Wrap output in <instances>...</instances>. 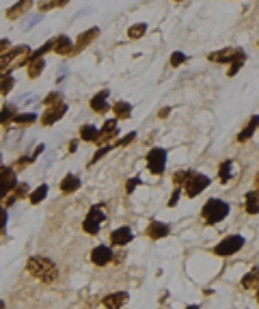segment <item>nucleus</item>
I'll list each match as a JSON object with an SVG mask.
<instances>
[{
  "instance_id": "6e6552de",
  "label": "nucleus",
  "mask_w": 259,
  "mask_h": 309,
  "mask_svg": "<svg viewBox=\"0 0 259 309\" xmlns=\"http://www.w3.org/2000/svg\"><path fill=\"white\" fill-rule=\"evenodd\" d=\"M166 167V149L164 147H154L147 151V169L154 175H162Z\"/></svg>"
},
{
  "instance_id": "393cba45",
  "label": "nucleus",
  "mask_w": 259,
  "mask_h": 309,
  "mask_svg": "<svg viewBox=\"0 0 259 309\" xmlns=\"http://www.w3.org/2000/svg\"><path fill=\"white\" fill-rule=\"evenodd\" d=\"M15 115H18V106H15V104H4L2 108H0V126L13 123Z\"/></svg>"
},
{
  "instance_id": "f704fd0d",
  "label": "nucleus",
  "mask_w": 259,
  "mask_h": 309,
  "mask_svg": "<svg viewBox=\"0 0 259 309\" xmlns=\"http://www.w3.org/2000/svg\"><path fill=\"white\" fill-rule=\"evenodd\" d=\"M13 195H15L18 199H26V197L30 195V186H28L26 182H18V186L13 188Z\"/></svg>"
},
{
  "instance_id": "09e8293b",
  "label": "nucleus",
  "mask_w": 259,
  "mask_h": 309,
  "mask_svg": "<svg viewBox=\"0 0 259 309\" xmlns=\"http://www.w3.org/2000/svg\"><path fill=\"white\" fill-rule=\"evenodd\" d=\"M67 2H69V0H58V7H65Z\"/></svg>"
},
{
  "instance_id": "412c9836",
  "label": "nucleus",
  "mask_w": 259,
  "mask_h": 309,
  "mask_svg": "<svg viewBox=\"0 0 259 309\" xmlns=\"http://www.w3.org/2000/svg\"><path fill=\"white\" fill-rule=\"evenodd\" d=\"M58 188H61L63 195H72L80 188V177L76 175V173H67V175L61 180V184H58Z\"/></svg>"
},
{
  "instance_id": "58836bf2",
  "label": "nucleus",
  "mask_w": 259,
  "mask_h": 309,
  "mask_svg": "<svg viewBox=\"0 0 259 309\" xmlns=\"http://www.w3.org/2000/svg\"><path fill=\"white\" fill-rule=\"evenodd\" d=\"M188 173H190V171H177L175 175H173V184H175L177 188H181L183 182H186V177H188Z\"/></svg>"
},
{
  "instance_id": "2eb2a0df",
  "label": "nucleus",
  "mask_w": 259,
  "mask_h": 309,
  "mask_svg": "<svg viewBox=\"0 0 259 309\" xmlns=\"http://www.w3.org/2000/svg\"><path fill=\"white\" fill-rule=\"evenodd\" d=\"M145 234H147L149 240H162V238H166L171 234V227L166 223H160V221H151L147 225V229H145Z\"/></svg>"
},
{
  "instance_id": "9b49d317",
  "label": "nucleus",
  "mask_w": 259,
  "mask_h": 309,
  "mask_svg": "<svg viewBox=\"0 0 259 309\" xmlns=\"http://www.w3.org/2000/svg\"><path fill=\"white\" fill-rule=\"evenodd\" d=\"M119 134V128H117V119H108V121L104 123V128L100 130V134H97V140H95V145H112L110 140L115 139Z\"/></svg>"
},
{
  "instance_id": "79ce46f5",
  "label": "nucleus",
  "mask_w": 259,
  "mask_h": 309,
  "mask_svg": "<svg viewBox=\"0 0 259 309\" xmlns=\"http://www.w3.org/2000/svg\"><path fill=\"white\" fill-rule=\"evenodd\" d=\"M180 195H181V188H177V186H175V191H173L171 199H169V208H175L177 201H180Z\"/></svg>"
},
{
  "instance_id": "f03ea898",
  "label": "nucleus",
  "mask_w": 259,
  "mask_h": 309,
  "mask_svg": "<svg viewBox=\"0 0 259 309\" xmlns=\"http://www.w3.org/2000/svg\"><path fill=\"white\" fill-rule=\"evenodd\" d=\"M229 216V203L223 201V199H207L201 208V219L205 225H218L220 221H225Z\"/></svg>"
},
{
  "instance_id": "0eeeda50",
  "label": "nucleus",
  "mask_w": 259,
  "mask_h": 309,
  "mask_svg": "<svg viewBox=\"0 0 259 309\" xmlns=\"http://www.w3.org/2000/svg\"><path fill=\"white\" fill-rule=\"evenodd\" d=\"M18 186V173L13 167H0V201H4L7 195L13 193Z\"/></svg>"
},
{
  "instance_id": "473e14b6",
  "label": "nucleus",
  "mask_w": 259,
  "mask_h": 309,
  "mask_svg": "<svg viewBox=\"0 0 259 309\" xmlns=\"http://www.w3.org/2000/svg\"><path fill=\"white\" fill-rule=\"evenodd\" d=\"M63 102V93L61 91H50V93H48L46 97H43V108H48V106H54V104H61Z\"/></svg>"
},
{
  "instance_id": "ddd939ff",
  "label": "nucleus",
  "mask_w": 259,
  "mask_h": 309,
  "mask_svg": "<svg viewBox=\"0 0 259 309\" xmlns=\"http://www.w3.org/2000/svg\"><path fill=\"white\" fill-rule=\"evenodd\" d=\"M134 240V231L130 229V227H117V229L110 231V242L112 247H128L130 242Z\"/></svg>"
},
{
  "instance_id": "3c124183",
  "label": "nucleus",
  "mask_w": 259,
  "mask_h": 309,
  "mask_svg": "<svg viewBox=\"0 0 259 309\" xmlns=\"http://www.w3.org/2000/svg\"><path fill=\"white\" fill-rule=\"evenodd\" d=\"M0 167H2V156H0Z\"/></svg>"
},
{
  "instance_id": "1a4fd4ad",
  "label": "nucleus",
  "mask_w": 259,
  "mask_h": 309,
  "mask_svg": "<svg viewBox=\"0 0 259 309\" xmlns=\"http://www.w3.org/2000/svg\"><path fill=\"white\" fill-rule=\"evenodd\" d=\"M67 112V104L61 102V104H54V106H48L41 115V126H54L56 121H61Z\"/></svg>"
},
{
  "instance_id": "c756f323",
  "label": "nucleus",
  "mask_w": 259,
  "mask_h": 309,
  "mask_svg": "<svg viewBox=\"0 0 259 309\" xmlns=\"http://www.w3.org/2000/svg\"><path fill=\"white\" fill-rule=\"evenodd\" d=\"M46 197H48V186H46V184H41V186H37L35 191L28 195V201H30L32 205H37V203H41Z\"/></svg>"
},
{
  "instance_id": "72a5a7b5",
  "label": "nucleus",
  "mask_w": 259,
  "mask_h": 309,
  "mask_svg": "<svg viewBox=\"0 0 259 309\" xmlns=\"http://www.w3.org/2000/svg\"><path fill=\"white\" fill-rule=\"evenodd\" d=\"M15 86V78L13 76H2V78H0V95H9V91L13 89Z\"/></svg>"
},
{
  "instance_id": "4c0bfd02",
  "label": "nucleus",
  "mask_w": 259,
  "mask_h": 309,
  "mask_svg": "<svg viewBox=\"0 0 259 309\" xmlns=\"http://www.w3.org/2000/svg\"><path fill=\"white\" fill-rule=\"evenodd\" d=\"M56 7H58V0H39L41 13H46V11H50V9H56Z\"/></svg>"
},
{
  "instance_id": "4468645a",
  "label": "nucleus",
  "mask_w": 259,
  "mask_h": 309,
  "mask_svg": "<svg viewBox=\"0 0 259 309\" xmlns=\"http://www.w3.org/2000/svg\"><path fill=\"white\" fill-rule=\"evenodd\" d=\"M108 95H110V91L108 89H102L100 93H95L93 97H91L89 106L93 112H100V115H104V112L110 111V104H108Z\"/></svg>"
},
{
  "instance_id": "5fc2aeb1",
  "label": "nucleus",
  "mask_w": 259,
  "mask_h": 309,
  "mask_svg": "<svg viewBox=\"0 0 259 309\" xmlns=\"http://www.w3.org/2000/svg\"><path fill=\"white\" fill-rule=\"evenodd\" d=\"M257 46H259V43H257Z\"/></svg>"
},
{
  "instance_id": "f3484780",
  "label": "nucleus",
  "mask_w": 259,
  "mask_h": 309,
  "mask_svg": "<svg viewBox=\"0 0 259 309\" xmlns=\"http://www.w3.org/2000/svg\"><path fill=\"white\" fill-rule=\"evenodd\" d=\"M237 48H223V50H216V52H209L207 54V61L212 63H220V65H229L233 61Z\"/></svg>"
},
{
  "instance_id": "8fccbe9b",
  "label": "nucleus",
  "mask_w": 259,
  "mask_h": 309,
  "mask_svg": "<svg viewBox=\"0 0 259 309\" xmlns=\"http://www.w3.org/2000/svg\"><path fill=\"white\" fill-rule=\"evenodd\" d=\"M186 309H199V307H197V305H188Z\"/></svg>"
},
{
  "instance_id": "ea45409f",
  "label": "nucleus",
  "mask_w": 259,
  "mask_h": 309,
  "mask_svg": "<svg viewBox=\"0 0 259 309\" xmlns=\"http://www.w3.org/2000/svg\"><path fill=\"white\" fill-rule=\"evenodd\" d=\"M136 139V132H130V134H126L121 140H117V143H112V147H123V145H128V143H132V140Z\"/></svg>"
},
{
  "instance_id": "864d4df0",
  "label": "nucleus",
  "mask_w": 259,
  "mask_h": 309,
  "mask_svg": "<svg viewBox=\"0 0 259 309\" xmlns=\"http://www.w3.org/2000/svg\"><path fill=\"white\" fill-rule=\"evenodd\" d=\"M175 2H181V0H175Z\"/></svg>"
},
{
  "instance_id": "c85d7f7f",
  "label": "nucleus",
  "mask_w": 259,
  "mask_h": 309,
  "mask_svg": "<svg viewBox=\"0 0 259 309\" xmlns=\"http://www.w3.org/2000/svg\"><path fill=\"white\" fill-rule=\"evenodd\" d=\"M43 69H46V61H43V58H37V61H32V63L26 65V74H28V78H32V80L39 78Z\"/></svg>"
},
{
  "instance_id": "39448f33",
  "label": "nucleus",
  "mask_w": 259,
  "mask_h": 309,
  "mask_svg": "<svg viewBox=\"0 0 259 309\" xmlns=\"http://www.w3.org/2000/svg\"><path fill=\"white\" fill-rule=\"evenodd\" d=\"M244 236H240V234H231V236H227L223 238V240L216 245L212 251L216 253V255H220V257H229V255H233V253H237L242 247H244Z\"/></svg>"
},
{
  "instance_id": "c9c22d12",
  "label": "nucleus",
  "mask_w": 259,
  "mask_h": 309,
  "mask_svg": "<svg viewBox=\"0 0 259 309\" xmlns=\"http://www.w3.org/2000/svg\"><path fill=\"white\" fill-rule=\"evenodd\" d=\"M186 61H188V56L183 52H173L171 58H169V65L171 67H180V65H183Z\"/></svg>"
},
{
  "instance_id": "49530a36",
  "label": "nucleus",
  "mask_w": 259,
  "mask_h": 309,
  "mask_svg": "<svg viewBox=\"0 0 259 309\" xmlns=\"http://www.w3.org/2000/svg\"><path fill=\"white\" fill-rule=\"evenodd\" d=\"M76 147H78V140H72L69 143V151H76Z\"/></svg>"
},
{
  "instance_id": "a19ab883",
  "label": "nucleus",
  "mask_w": 259,
  "mask_h": 309,
  "mask_svg": "<svg viewBox=\"0 0 259 309\" xmlns=\"http://www.w3.org/2000/svg\"><path fill=\"white\" fill-rule=\"evenodd\" d=\"M140 184H143V180H140V177H132V180H128V184H126V191H128V193H134V188L140 186Z\"/></svg>"
},
{
  "instance_id": "f8f14e48",
  "label": "nucleus",
  "mask_w": 259,
  "mask_h": 309,
  "mask_svg": "<svg viewBox=\"0 0 259 309\" xmlns=\"http://www.w3.org/2000/svg\"><path fill=\"white\" fill-rule=\"evenodd\" d=\"M112 259H115V253H112V249L108 245H97L93 251H91V262H93L95 266H106Z\"/></svg>"
},
{
  "instance_id": "20e7f679",
  "label": "nucleus",
  "mask_w": 259,
  "mask_h": 309,
  "mask_svg": "<svg viewBox=\"0 0 259 309\" xmlns=\"http://www.w3.org/2000/svg\"><path fill=\"white\" fill-rule=\"evenodd\" d=\"M106 221V212H104V205L97 203V205H91V210L86 212L84 221H82V229L84 234H91L95 236L97 231L102 229V223Z\"/></svg>"
},
{
  "instance_id": "a18cd8bd",
  "label": "nucleus",
  "mask_w": 259,
  "mask_h": 309,
  "mask_svg": "<svg viewBox=\"0 0 259 309\" xmlns=\"http://www.w3.org/2000/svg\"><path fill=\"white\" fill-rule=\"evenodd\" d=\"M169 112H171V108H162V111L158 112V117H160V119H164V117H169Z\"/></svg>"
},
{
  "instance_id": "a878e982",
  "label": "nucleus",
  "mask_w": 259,
  "mask_h": 309,
  "mask_svg": "<svg viewBox=\"0 0 259 309\" xmlns=\"http://www.w3.org/2000/svg\"><path fill=\"white\" fill-rule=\"evenodd\" d=\"M97 134H100V130H97L93 123H82V126H80V139L86 140V143H95Z\"/></svg>"
},
{
  "instance_id": "cd10ccee",
  "label": "nucleus",
  "mask_w": 259,
  "mask_h": 309,
  "mask_svg": "<svg viewBox=\"0 0 259 309\" xmlns=\"http://www.w3.org/2000/svg\"><path fill=\"white\" fill-rule=\"evenodd\" d=\"M233 177V162L231 160H225V162H220V167H218V180L227 184Z\"/></svg>"
},
{
  "instance_id": "7c9ffc66",
  "label": "nucleus",
  "mask_w": 259,
  "mask_h": 309,
  "mask_svg": "<svg viewBox=\"0 0 259 309\" xmlns=\"http://www.w3.org/2000/svg\"><path fill=\"white\" fill-rule=\"evenodd\" d=\"M145 32H147V24H145V22H138V24H132L128 28V37L130 39H140Z\"/></svg>"
},
{
  "instance_id": "5701e85b",
  "label": "nucleus",
  "mask_w": 259,
  "mask_h": 309,
  "mask_svg": "<svg viewBox=\"0 0 259 309\" xmlns=\"http://www.w3.org/2000/svg\"><path fill=\"white\" fill-rule=\"evenodd\" d=\"M246 214H259V191H248L244 197Z\"/></svg>"
},
{
  "instance_id": "603ef678",
  "label": "nucleus",
  "mask_w": 259,
  "mask_h": 309,
  "mask_svg": "<svg viewBox=\"0 0 259 309\" xmlns=\"http://www.w3.org/2000/svg\"><path fill=\"white\" fill-rule=\"evenodd\" d=\"M257 303H259V294H257Z\"/></svg>"
},
{
  "instance_id": "bb28decb",
  "label": "nucleus",
  "mask_w": 259,
  "mask_h": 309,
  "mask_svg": "<svg viewBox=\"0 0 259 309\" xmlns=\"http://www.w3.org/2000/svg\"><path fill=\"white\" fill-rule=\"evenodd\" d=\"M112 115H115V119H128L132 115V104H128V102H117V104H112Z\"/></svg>"
},
{
  "instance_id": "f257e3e1",
  "label": "nucleus",
  "mask_w": 259,
  "mask_h": 309,
  "mask_svg": "<svg viewBox=\"0 0 259 309\" xmlns=\"http://www.w3.org/2000/svg\"><path fill=\"white\" fill-rule=\"evenodd\" d=\"M26 273L32 275L35 279L43 281V283H54V281H56V277H58L56 264H54L52 259L39 257V255L30 257L28 262H26Z\"/></svg>"
},
{
  "instance_id": "37998d69",
  "label": "nucleus",
  "mask_w": 259,
  "mask_h": 309,
  "mask_svg": "<svg viewBox=\"0 0 259 309\" xmlns=\"http://www.w3.org/2000/svg\"><path fill=\"white\" fill-rule=\"evenodd\" d=\"M7 219H9V212L4 205H0V231L4 229V225H7Z\"/></svg>"
},
{
  "instance_id": "b1692460",
  "label": "nucleus",
  "mask_w": 259,
  "mask_h": 309,
  "mask_svg": "<svg viewBox=\"0 0 259 309\" xmlns=\"http://www.w3.org/2000/svg\"><path fill=\"white\" fill-rule=\"evenodd\" d=\"M244 63H246V52L242 50V48H237V52H235L233 61L229 63V69H227V76H229V78H231V76H235V74L242 69V65H244Z\"/></svg>"
},
{
  "instance_id": "4be33fe9",
  "label": "nucleus",
  "mask_w": 259,
  "mask_h": 309,
  "mask_svg": "<svg viewBox=\"0 0 259 309\" xmlns=\"http://www.w3.org/2000/svg\"><path fill=\"white\" fill-rule=\"evenodd\" d=\"M242 288L251 290V292H259V268H251L244 277H242Z\"/></svg>"
},
{
  "instance_id": "de8ad7c7",
  "label": "nucleus",
  "mask_w": 259,
  "mask_h": 309,
  "mask_svg": "<svg viewBox=\"0 0 259 309\" xmlns=\"http://www.w3.org/2000/svg\"><path fill=\"white\" fill-rule=\"evenodd\" d=\"M255 191H259V173H257V177H255Z\"/></svg>"
},
{
  "instance_id": "dca6fc26",
  "label": "nucleus",
  "mask_w": 259,
  "mask_h": 309,
  "mask_svg": "<svg viewBox=\"0 0 259 309\" xmlns=\"http://www.w3.org/2000/svg\"><path fill=\"white\" fill-rule=\"evenodd\" d=\"M30 7H32V0H18L13 7H9L7 11H4V18H7V20L24 18V15L30 11Z\"/></svg>"
},
{
  "instance_id": "e433bc0d",
  "label": "nucleus",
  "mask_w": 259,
  "mask_h": 309,
  "mask_svg": "<svg viewBox=\"0 0 259 309\" xmlns=\"http://www.w3.org/2000/svg\"><path fill=\"white\" fill-rule=\"evenodd\" d=\"M112 149V145H104V147H100V149H97L95 151V156H93V158H91V162H89V167H93L95 165V162H100L102 158H104V156L108 154V151H110Z\"/></svg>"
},
{
  "instance_id": "a211bd4d",
  "label": "nucleus",
  "mask_w": 259,
  "mask_h": 309,
  "mask_svg": "<svg viewBox=\"0 0 259 309\" xmlns=\"http://www.w3.org/2000/svg\"><path fill=\"white\" fill-rule=\"evenodd\" d=\"M257 128H259V115H253L251 119L246 121V126L237 132V143H246L248 139H253V134L257 132Z\"/></svg>"
},
{
  "instance_id": "9d476101",
  "label": "nucleus",
  "mask_w": 259,
  "mask_h": 309,
  "mask_svg": "<svg viewBox=\"0 0 259 309\" xmlns=\"http://www.w3.org/2000/svg\"><path fill=\"white\" fill-rule=\"evenodd\" d=\"M97 35H100V28L97 26H93V28H86L82 35H78V39L74 41V50H72V56H76V54H80L82 50H86V48L91 46L95 39H97Z\"/></svg>"
},
{
  "instance_id": "7ed1b4c3",
  "label": "nucleus",
  "mask_w": 259,
  "mask_h": 309,
  "mask_svg": "<svg viewBox=\"0 0 259 309\" xmlns=\"http://www.w3.org/2000/svg\"><path fill=\"white\" fill-rule=\"evenodd\" d=\"M212 184V180H209L205 173H197V171H190L188 173V177H186V182H183V186H181V191L186 193V197L188 199H194V197H199L205 188Z\"/></svg>"
},
{
  "instance_id": "6ab92c4d",
  "label": "nucleus",
  "mask_w": 259,
  "mask_h": 309,
  "mask_svg": "<svg viewBox=\"0 0 259 309\" xmlns=\"http://www.w3.org/2000/svg\"><path fill=\"white\" fill-rule=\"evenodd\" d=\"M72 50H74V41L69 39L67 35H58L56 39H54L52 52L61 54V56H72Z\"/></svg>"
},
{
  "instance_id": "c03bdc74",
  "label": "nucleus",
  "mask_w": 259,
  "mask_h": 309,
  "mask_svg": "<svg viewBox=\"0 0 259 309\" xmlns=\"http://www.w3.org/2000/svg\"><path fill=\"white\" fill-rule=\"evenodd\" d=\"M11 48V43H9V39H0V56H2L4 52H7Z\"/></svg>"
},
{
  "instance_id": "2f4dec72",
  "label": "nucleus",
  "mask_w": 259,
  "mask_h": 309,
  "mask_svg": "<svg viewBox=\"0 0 259 309\" xmlns=\"http://www.w3.org/2000/svg\"><path fill=\"white\" fill-rule=\"evenodd\" d=\"M37 121V115L35 112H18L13 119V123H18V126H30V123Z\"/></svg>"
},
{
  "instance_id": "423d86ee",
  "label": "nucleus",
  "mask_w": 259,
  "mask_h": 309,
  "mask_svg": "<svg viewBox=\"0 0 259 309\" xmlns=\"http://www.w3.org/2000/svg\"><path fill=\"white\" fill-rule=\"evenodd\" d=\"M30 52V48L28 46H15V48H9L7 52L0 56V78L2 76H9V67L13 63H18L24 54H28Z\"/></svg>"
},
{
  "instance_id": "aec40b11",
  "label": "nucleus",
  "mask_w": 259,
  "mask_h": 309,
  "mask_svg": "<svg viewBox=\"0 0 259 309\" xmlns=\"http://www.w3.org/2000/svg\"><path fill=\"white\" fill-rule=\"evenodd\" d=\"M126 303H128V292H115V294L104 296L102 305H104L106 309H121Z\"/></svg>"
}]
</instances>
